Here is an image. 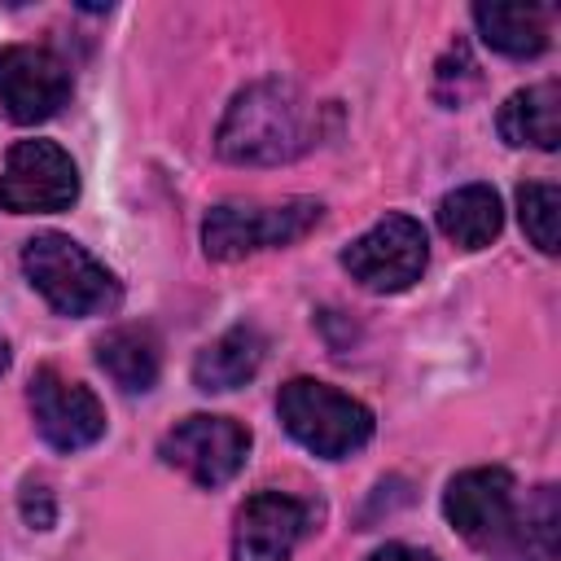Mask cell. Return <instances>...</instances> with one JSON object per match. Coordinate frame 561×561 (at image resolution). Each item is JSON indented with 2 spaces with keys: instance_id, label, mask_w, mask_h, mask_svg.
Masks as SVG:
<instances>
[{
  "instance_id": "obj_1",
  "label": "cell",
  "mask_w": 561,
  "mask_h": 561,
  "mask_svg": "<svg viewBox=\"0 0 561 561\" xmlns=\"http://www.w3.org/2000/svg\"><path fill=\"white\" fill-rule=\"evenodd\" d=\"M316 136H320L316 105L294 83L263 79L232 96L215 145L237 167H276L307 153Z\"/></svg>"
},
{
  "instance_id": "obj_2",
  "label": "cell",
  "mask_w": 561,
  "mask_h": 561,
  "mask_svg": "<svg viewBox=\"0 0 561 561\" xmlns=\"http://www.w3.org/2000/svg\"><path fill=\"white\" fill-rule=\"evenodd\" d=\"M276 412H280V425L289 430V438H298L307 451H316L324 460H342L373 438V412L359 399H351L316 377L285 381L276 394Z\"/></svg>"
},
{
  "instance_id": "obj_3",
  "label": "cell",
  "mask_w": 561,
  "mask_h": 561,
  "mask_svg": "<svg viewBox=\"0 0 561 561\" xmlns=\"http://www.w3.org/2000/svg\"><path fill=\"white\" fill-rule=\"evenodd\" d=\"M26 280L61 316H96L118 302V280L66 232H39L22 245Z\"/></svg>"
},
{
  "instance_id": "obj_4",
  "label": "cell",
  "mask_w": 561,
  "mask_h": 561,
  "mask_svg": "<svg viewBox=\"0 0 561 561\" xmlns=\"http://www.w3.org/2000/svg\"><path fill=\"white\" fill-rule=\"evenodd\" d=\"M320 202L316 197H285V202H219L206 224H202V250L219 263L245 259L254 250L289 245L307 237L320 224Z\"/></svg>"
},
{
  "instance_id": "obj_5",
  "label": "cell",
  "mask_w": 561,
  "mask_h": 561,
  "mask_svg": "<svg viewBox=\"0 0 561 561\" xmlns=\"http://www.w3.org/2000/svg\"><path fill=\"white\" fill-rule=\"evenodd\" d=\"M425 228L412 215H386L342 250V267L373 294H399L425 272Z\"/></svg>"
},
{
  "instance_id": "obj_6",
  "label": "cell",
  "mask_w": 561,
  "mask_h": 561,
  "mask_svg": "<svg viewBox=\"0 0 561 561\" xmlns=\"http://www.w3.org/2000/svg\"><path fill=\"white\" fill-rule=\"evenodd\" d=\"M79 197V171L53 140H18L0 171V206L13 215L66 210Z\"/></svg>"
},
{
  "instance_id": "obj_7",
  "label": "cell",
  "mask_w": 561,
  "mask_h": 561,
  "mask_svg": "<svg viewBox=\"0 0 561 561\" xmlns=\"http://www.w3.org/2000/svg\"><path fill=\"white\" fill-rule=\"evenodd\" d=\"M162 460L184 469L197 486H224L241 473L245 456H250V430L228 421V416H184L175 430H167L162 438Z\"/></svg>"
},
{
  "instance_id": "obj_8",
  "label": "cell",
  "mask_w": 561,
  "mask_h": 561,
  "mask_svg": "<svg viewBox=\"0 0 561 561\" xmlns=\"http://www.w3.org/2000/svg\"><path fill=\"white\" fill-rule=\"evenodd\" d=\"M26 399H31V416H35L39 438L48 447H57V451L92 447L105 434V408H101V399L83 381L61 377L57 368H39L31 377Z\"/></svg>"
},
{
  "instance_id": "obj_9",
  "label": "cell",
  "mask_w": 561,
  "mask_h": 561,
  "mask_svg": "<svg viewBox=\"0 0 561 561\" xmlns=\"http://www.w3.org/2000/svg\"><path fill=\"white\" fill-rule=\"evenodd\" d=\"M70 101V70L35 44L0 48V105L13 123H44Z\"/></svg>"
},
{
  "instance_id": "obj_10",
  "label": "cell",
  "mask_w": 561,
  "mask_h": 561,
  "mask_svg": "<svg viewBox=\"0 0 561 561\" xmlns=\"http://www.w3.org/2000/svg\"><path fill=\"white\" fill-rule=\"evenodd\" d=\"M443 513L469 543H500L517 517L508 469H465L447 482Z\"/></svg>"
},
{
  "instance_id": "obj_11",
  "label": "cell",
  "mask_w": 561,
  "mask_h": 561,
  "mask_svg": "<svg viewBox=\"0 0 561 561\" xmlns=\"http://www.w3.org/2000/svg\"><path fill=\"white\" fill-rule=\"evenodd\" d=\"M307 526H311V504L280 491H259L237 513L232 561H289Z\"/></svg>"
},
{
  "instance_id": "obj_12",
  "label": "cell",
  "mask_w": 561,
  "mask_h": 561,
  "mask_svg": "<svg viewBox=\"0 0 561 561\" xmlns=\"http://www.w3.org/2000/svg\"><path fill=\"white\" fill-rule=\"evenodd\" d=\"M263 333L259 329H250V324H237V329H228V333H219L210 346H202L197 351V359H193V381H197V390H237V386H245L254 373H259V364H263Z\"/></svg>"
},
{
  "instance_id": "obj_13",
  "label": "cell",
  "mask_w": 561,
  "mask_h": 561,
  "mask_svg": "<svg viewBox=\"0 0 561 561\" xmlns=\"http://www.w3.org/2000/svg\"><path fill=\"white\" fill-rule=\"evenodd\" d=\"M504 206L491 184H460L438 202V228L460 250H482L500 237Z\"/></svg>"
},
{
  "instance_id": "obj_14",
  "label": "cell",
  "mask_w": 561,
  "mask_h": 561,
  "mask_svg": "<svg viewBox=\"0 0 561 561\" xmlns=\"http://www.w3.org/2000/svg\"><path fill=\"white\" fill-rule=\"evenodd\" d=\"M96 364L118 390L145 394L158 381V337L145 324H118L105 337H96Z\"/></svg>"
},
{
  "instance_id": "obj_15",
  "label": "cell",
  "mask_w": 561,
  "mask_h": 561,
  "mask_svg": "<svg viewBox=\"0 0 561 561\" xmlns=\"http://www.w3.org/2000/svg\"><path fill=\"white\" fill-rule=\"evenodd\" d=\"M478 35L504 57H539L548 48L543 4H473Z\"/></svg>"
},
{
  "instance_id": "obj_16",
  "label": "cell",
  "mask_w": 561,
  "mask_h": 561,
  "mask_svg": "<svg viewBox=\"0 0 561 561\" xmlns=\"http://www.w3.org/2000/svg\"><path fill=\"white\" fill-rule=\"evenodd\" d=\"M500 136L508 145L557 149V140H561V92H557V83H535V88L513 92L500 105Z\"/></svg>"
},
{
  "instance_id": "obj_17",
  "label": "cell",
  "mask_w": 561,
  "mask_h": 561,
  "mask_svg": "<svg viewBox=\"0 0 561 561\" xmlns=\"http://www.w3.org/2000/svg\"><path fill=\"white\" fill-rule=\"evenodd\" d=\"M557 526H561L557 491L539 486L535 500L526 504V513L513 517V526L500 543L508 548V561H557Z\"/></svg>"
},
{
  "instance_id": "obj_18",
  "label": "cell",
  "mask_w": 561,
  "mask_h": 561,
  "mask_svg": "<svg viewBox=\"0 0 561 561\" xmlns=\"http://www.w3.org/2000/svg\"><path fill=\"white\" fill-rule=\"evenodd\" d=\"M517 210H522V228H526V237L543 250V254H557V224H561V193H557V184H539V180H530V184H522L517 188Z\"/></svg>"
},
{
  "instance_id": "obj_19",
  "label": "cell",
  "mask_w": 561,
  "mask_h": 561,
  "mask_svg": "<svg viewBox=\"0 0 561 561\" xmlns=\"http://www.w3.org/2000/svg\"><path fill=\"white\" fill-rule=\"evenodd\" d=\"M22 517L31 530H48L53 517H57V504H53V491L44 482H26L22 486Z\"/></svg>"
},
{
  "instance_id": "obj_20",
  "label": "cell",
  "mask_w": 561,
  "mask_h": 561,
  "mask_svg": "<svg viewBox=\"0 0 561 561\" xmlns=\"http://www.w3.org/2000/svg\"><path fill=\"white\" fill-rule=\"evenodd\" d=\"M368 561H434V557L421 552V548H408V543H386V548H377Z\"/></svg>"
},
{
  "instance_id": "obj_21",
  "label": "cell",
  "mask_w": 561,
  "mask_h": 561,
  "mask_svg": "<svg viewBox=\"0 0 561 561\" xmlns=\"http://www.w3.org/2000/svg\"><path fill=\"white\" fill-rule=\"evenodd\" d=\"M4 368H9V342L0 337V373H4Z\"/></svg>"
}]
</instances>
